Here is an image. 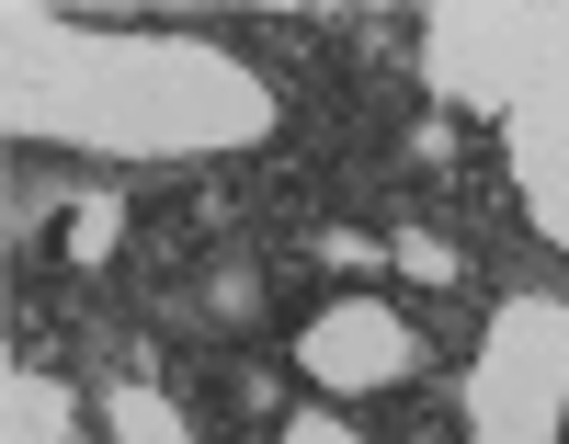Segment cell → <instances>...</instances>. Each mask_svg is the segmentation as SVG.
<instances>
[{
	"instance_id": "obj_1",
	"label": "cell",
	"mask_w": 569,
	"mask_h": 444,
	"mask_svg": "<svg viewBox=\"0 0 569 444\" xmlns=\"http://www.w3.org/2000/svg\"><path fill=\"white\" fill-rule=\"evenodd\" d=\"M467 422H479V444H547L569 422V296H512L501 308L479 387H467Z\"/></svg>"
},
{
	"instance_id": "obj_2",
	"label": "cell",
	"mask_w": 569,
	"mask_h": 444,
	"mask_svg": "<svg viewBox=\"0 0 569 444\" xmlns=\"http://www.w3.org/2000/svg\"><path fill=\"white\" fill-rule=\"evenodd\" d=\"M421 365H433V342H421V319H399L388 296H342V308H319V319L297 330V376L330 387V399L421 387Z\"/></svg>"
},
{
	"instance_id": "obj_3",
	"label": "cell",
	"mask_w": 569,
	"mask_h": 444,
	"mask_svg": "<svg viewBox=\"0 0 569 444\" xmlns=\"http://www.w3.org/2000/svg\"><path fill=\"white\" fill-rule=\"evenodd\" d=\"M103 433H114V444H194L160 387H114V399H103Z\"/></svg>"
},
{
	"instance_id": "obj_4",
	"label": "cell",
	"mask_w": 569,
	"mask_h": 444,
	"mask_svg": "<svg viewBox=\"0 0 569 444\" xmlns=\"http://www.w3.org/2000/svg\"><path fill=\"white\" fill-rule=\"evenodd\" d=\"M12 444H69V387L12 365Z\"/></svg>"
},
{
	"instance_id": "obj_5",
	"label": "cell",
	"mask_w": 569,
	"mask_h": 444,
	"mask_svg": "<svg viewBox=\"0 0 569 444\" xmlns=\"http://www.w3.org/2000/svg\"><path fill=\"white\" fill-rule=\"evenodd\" d=\"M114 239H126V206H103V194H91V206H69V263H80V274H103Z\"/></svg>"
},
{
	"instance_id": "obj_6",
	"label": "cell",
	"mask_w": 569,
	"mask_h": 444,
	"mask_svg": "<svg viewBox=\"0 0 569 444\" xmlns=\"http://www.w3.org/2000/svg\"><path fill=\"white\" fill-rule=\"evenodd\" d=\"M388 263H399L410 285H456V239H445V228H399V239H388Z\"/></svg>"
},
{
	"instance_id": "obj_7",
	"label": "cell",
	"mask_w": 569,
	"mask_h": 444,
	"mask_svg": "<svg viewBox=\"0 0 569 444\" xmlns=\"http://www.w3.org/2000/svg\"><path fill=\"white\" fill-rule=\"evenodd\" d=\"M262 444H365V433H353L342 411H284V422H273Z\"/></svg>"
},
{
	"instance_id": "obj_8",
	"label": "cell",
	"mask_w": 569,
	"mask_h": 444,
	"mask_svg": "<svg viewBox=\"0 0 569 444\" xmlns=\"http://www.w3.org/2000/svg\"><path fill=\"white\" fill-rule=\"evenodd\" d=\"M228 399H240L251 422H273V376H262V365H240V376H228Z\"/></svg>"
}]
</instances>
